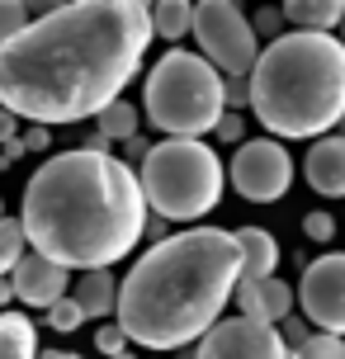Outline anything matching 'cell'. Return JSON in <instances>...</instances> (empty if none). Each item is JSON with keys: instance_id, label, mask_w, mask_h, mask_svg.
Instances as JSON below:
<instances>
[{"instance_id": "cell-12", "label": "cell", "mask_w": 345, "mask_h": 359, "mask_svg": "<svg viewBox=\"0 0 345 359\" xmlns=\"http://www.w3.org/2000/svg\"><path fill=\"white\" fill-rule=\"evenodd\" d=\"M293 303H298V293H293V284H284V279L236 284V307H241L246 322L279 326V322H289V317H293Z\"/></svg>"}, {"instance_id": "cell-30", "label": "cell", "mask_w": 345, "mask_h": 359, "mask_svg": "<svg viewBox=\"0 0 345 359\" xmlns=\"http://www.w3.org/2000/svg\"><path fill=\"white\" fill-rule=\"evenodd\" d=\"M19 142H24V151H48V142H53V128H29V133H19Z\"/></svg>"}, {"instance_id": "cell-2", "label": "cell", "mask_w": 345, "mask_h": 359, "mask_svg": "<svg viewBox=\"0 0 345 359\" xmlns=\"http://www.w3.org/2000/svg\"><path fill=\"white\" fill-rule=\"evenodd\" d=\"M19 222L29 251L57 260L62 269H109L147 236V198L137 165L114 151H62L24 184Z\"/></svg>"}, {"instance_id": "cell-7", "label": "cell", "mask_w": 345, "mask_h": 359, "mask_svg": "<svg viewBox=\"0 0 345 359\" xmlns=\"http://www.w3.org/2000/svg\"><path fill=\"white\" fill-rule=\"evenodd\" d=\"M194 38H199V57L222 81H246L260 62V38L251 29V15L232 0H199Z\"/></svg>"}, {"instance_id": "cell-21", "label": "cell", "mask_w": 345, "mask_h": 359, "mask_svg": "<svg viewBox=\"0 0 345 359\" xmlns=\"http://www.w3.org/2000/svg\"><path fill=\"white\" fill-rule=\"evenodd\" d=\"M251 29H255V38H265V48L289 34V29H284V10H279V5H260V10L251 15Z\"/></svg>"}, {"instance_id": "cell-19", "label": "cell", "mask_w": 345, "mask_h": 359, "mask_svg": "<svg viewBox=\"0 0 345 359\" xmlns=\"http://www.w3.org/2000/svg\"><path fill=\"white\" fill-rule=\"evenodd\" d=\"M151 34H161L165 43H180L184 34H194V5L189 0H156L151 5Z\"/></svg>"}, {"instance_id": "cell-6", "label": "cell", "mask_w": 345, "mask_h": 359, "mask_svg": "<svg viewBox=\"0 0 345 359\" xmlns=\"http://www.w3.org/2000/svg\"><path fill=\"white\" fill-rule=\"evenodd\" d=\"M137 184L151 213H161L165 222H199L203 213H213L222 198V161L208 142H184V137H165L151 142L147 161L137 165Z\"/></svg>"}, {"instance_id": "cell-35", "label": "cell", "mask_w": 345, "mask_h": 359, "mask_svg": "<svg viewBox=\"0 0 345 359\" xmlns=\"http://www.w3.org/2000/svg\"><path fill=\"white\" fill-rule=\"evenodd\" d=\"M15 298V288H10V279H0V312H5V303Z\"/></svg>"}, {"instance_id": "cell-39", "label": "cell", "mask_w": 345, "mask_h": 359, "mask_svg": "<svg viewBox=\"0 0 345 359\" xmlns=\"http://www.w3.org/2000/svg\"><path fill=\"white\" fill-rule=\"evenodd\" d=\"M341 29H345V24H341Z\"/></svg>"}, {"instance_id": "cell-14", "label": "cell", "mask_w": 345, "mask_h": 359, "mask_svg": "<svg viewBox=\"0 0 345 359\" xmlns=\"http://www.w3.org/2000/svg\"><path fill=\"white\" fill-rule=\"evenodd\" d=\"M236 246H241V284H265L279 269V241H274L265 227H241L236 232Z\"/></svg>"}, {"instance_id": "cell-11", "label": "cell", "mask_w": 345, "mask_h": 359, "mask_svg": "<svg viewBox=\"0 0 345 359\" xmlns=\"http://www.w3.org/2000/svg\"><path fill=\"white\" fill-rule=\"evenodd\" d=\"M67 284H72V269H62L57 260H48V255H38V251H29L19 260V269L10 274V288H15L19 303L43 307V312L67 298Z\"/></svg>"}, {"instance_id": "cell-32", "label": "cell", "mask_w": 345, "mask_h": 359, "mask_svg": "<svg viewBox=\"0 0 345 359\" xmlns=\"http://www.w3.org/2000/svg\"><path fill=\"white\" fill-rule=\"evenodd\" d=\"M10 137H19V118L10 109H0V142H10Z\"/></svg>"}, {"instance_id": "cell-18", "label": "cell", "mask_w": 345, "mask_h": 359, "mask_svg": "<svg viewBox=\"0 0 345 359\" xmlns=\"http://www.w3.org/2000/svg\"><path fill=\"white\" fill-rule=\"evenodd\" d=\"M137 123H142V109L128 104V100H114L109 109H100L95 114V133L104 137V142H133L137 137Z\"/></svg>"}, {"instance_id": "cell-31", "label": "cell", "mask_w": 345, "mask_h": 359, "mask_svg": "<svg viewBox=\"0 0 345 359\" xmlns=\"http://www.w3.org/2000/svg\"><path fill=\"white\" fill-rule=\"evenodd\" d=\"M123 147H128V165H133V161L142 165V161H147V151H151V142H147V137H133V142H123Z\"/></svg>"}, {"instance_id": "cell-29", "label": "cell", "mask_w": 345, "mask_h": 359, "mask_svg": "<svg viewBox=\"0 0 345 359\" xmlns=\"http://www.w3.org/2000/svg\"><path fill=\"white\" fill-rule=\"evenodd\" d=\"M213 133H218L222 142H241V137H246V123H241V114H222V123L213 128Z\"/></svg>"}, {"instance_id": "cell-23", "label": "cell", "mask_w": 345, "mask_h": 359, "mask_svg": "<svg viewBox=\"0 0 345 359\" xmlns=\"http://www.w3.org/2000/svg\"><path fill=\"white\" fill-rule=\"evenodd\" d=\"M293 359H345V341H336V336H317V331H312L308 345L293 350Z\"/></svg>"}, {"instance_id": "cell-37", "label": "cell", "mask_w": 345, "mask_h": 359, "mask_svg": "<svg viewBox=\"0 0 345 359\" xmlns=\"http://www.w3.org/2000/svg\"><path fill=\"white\" fill-rule=\"evenodd\" d=\"M341 137H345V118H341Z\"/></svg>"}, {"instance_id": "cell-8", "label": "cell", "mask_w": 345, "mask_h": 359, "mask_svg": "<svg viewBox=\"0 0 345 359\" xmlns=\"http://www.w3.org/2000/svg\"><path fill=\"white\" fill-rule=\"evenodd\" d=\"M232 189L251 203H274V198L289 194L293 184V156L284 151V142L274 137H251V142L236 147L232 156Z\"/></svg>"}, {"instance_id": "cell-17", "label": "cell", "mask_w": 345, "mask_h": 359, "mask_svg": "<svg viewBox=\"0 0 345 359\" xmlns=\"http://www.w3.org/2000/svg\"><path fill=\"white\" fill-rule=\"evenodd\" d=\"M0 359H38V326L24 312H0Z\"/></svg>"}, {"instance_id": "cell-13", "label": "cell", "mask_w": 345, "mask_h": 359, "mask_svg": "<svg viewBox=\"0 0 345 359\" xmlns=\"http://www.w3.org/2000/svg\"><path fill=\"white\" fill-rule=\"evenodd\" d=\"M303 175L317 194L327 198H345V137H322V142L308 147V161H303Z\"/></svg>"}, {"instance_id": "cell-16", "label": "cell", "mask_w": 345, "mask_h": 359, "mask_svg": "<svg viewBox=\"0 0 345 359\" xmlns=\"http://www.w3.org/2000/svg\"><path fill=\"white\" fill-rule=\"evenodd\" d=\"M279 10L284 24H298V34H331L336 24H345V0H289Z\"/></svg>"}, {"instance_id": "cell-24", "label": "cell", "mask_w": 345, "mask_h": 359, "mask_svg": "<svg viewBox=\"0 0 345 359\" xmlns=\"http://www.w3.org/2000/svg\"><path fill=\"white\" fill-rule=\"evenodd\" d=\"M303 236H308V241H317V246H327L331 236H336V213H327V208H312V213L303 217Z\"/></svg>"}, {"instance_id": "cell-1", "label": "cell", "mask_w": 345, "mask_h": 359, "mask_svg": "<svg viewBox=\"0 0 345 359\" xmlns=\"http://www.w3.org/2000/svg\"><path fill=\"white\" fill-rule=\"evenodd\" d=\"M151 43V5L76 0L53 5L0 48V109L38 128L95 118L137 76Z\"/></svg>"}, {"instance_id": "cell-26", "label": "cell", "mask_w": 345, "mask_h": 359, "mask_svg": "<svg viewBox=\"0 0 345 359\" xmlns=\"http://www.w3.org/2000/svg\"><path fill=\"white\" fill-rule=\"evenodd\" d=\"M222 104H227V114L251 109V86L246 81H222Z\"/></svg>"}, {"instance_id": "cell-10", "label": "cell", "mask_w": 345, "mask_h": 359, "mask_svg": "<svg viewBox=\"0 0 345 359\" xmlns=\"http://www.w3.org/2000/svg\"><path fill=\"white\" fill-rule=\"evenodd\" d=\"M194 359H293L289 345L279 341V326H260L246 317H227L199 341Z\"/></svg>"}, {"instance_id": "cell-9", "label": "cell", "mask_w": 345, "mask_h": 359, "mask_svg": "<svg viewBox=\"0 0 345 359\" xmlns=\"http://www.w3.org/2000/svg\"><path fill=\"white\" fill-rule=\"evenodd\" d=\"M298 303L303 317L317 326V336H336L345 341V251H327L317 255L303 279H298Z\"/></svg>"}, {"instance_id": "cell-5", "label": "cell", "mask_w": 345, "mask_h": 359, "mask_svg": "<svg viewBox=\"0 0 345 359\" xmlns=\"http://www.w3.org/2000/svg\"><path fill=\"white\" fill-rule=\"evenodd\" d=\"M142 114L147 123L165 133V137H184V142H199L203 133H213L222 123V76L203 62L199 53H170L151 67L142 86Z\"/></svg>"}, {"instance_id": "cell-27", "label": "cell", "mask_w": 345, "mask_h": 359, "mask_svg": "<svg viewBox=\"0 0 345 359\" xmlns=\"http://www.w3.org/2000/svg\"><path fill=\"white\" fill-rule=\"evenodd\" d=\"M312 326H303V317H289V322H279V341L289 345V355L298 350V345H308Z\"/></svg>"}, {"instance_id": "cell-4", "label": "cell", "mask_w": 345, "mask_h": 359, "mask_svg": "<svg viewBox=\"0 0 345 359\" xmlns=\"http://www.w3.org/2000/svg\"><path fill=\"white\" fill-rule=\"evenodd\" d=\"M251 86V114L260 128L279 137H317L345 118V43L331 34H284L270 43L255 72L246 76Z\"/></svg>"}, {"instance_id": "cell-36", "label": "cell", "mask_w": 345, "mask_h": 359, "mask_svg": "<svg viewBox=\"0 0 345 359\" xmlns=\"http://www.w3.org/2000/svg\"><path fill=\"white\" fill-rule=\"evenodd\" d=\"M114 359H137V355H128V350H123V355H114Z\"/></svg>"}, {"instance_id": "cell-33", "label": "cell", "mask_w": 345, "mask_h": 359, "mask_svg": "<svg viewBox=\"0 0 345 359\" xmlns=\"http://www.w3.org/2000/svg\"><path fill=\"white\" fill-rule=\"evenodd\" d=\"M19 156H24V142H19V137L0 142V161H19Z\"/></svg>"}, {"instance_id": "cell-28", "label": "cell", "mask_w": 345, "mask_h": 359, "mask_svg": "<svg viewBox=\"0 0 345 359\" xmlns=\"http://www.w3.org/2000/svg\"><path fill=\"white\" fill-rule=\"evenodd\" d=\"M95 345H100V350H104V355H123V345H128V336L123 331H119V326H100V331H95Z\"/></svg>"}, {"instance_id": "cell-34", "label": "cell", "mask_w": 345, "mask_h": 359, "mask_svg": "<svg viewBox=\"0 0 345 359\" xmlns=\"http://www.w3.org/2000/svg\"><path fill=\"white\" fill-rule=\"evenodd\" d=\"M38 359H86V355H72V350H38Z\"/></svg>"}, {"instance_id": "cell-3", "label": "cell", "mask_w": 345, "mask_h": 359, "mask_svg": "<svg viewBox=\"0 0 345 359\" xmlns=\"http://www.w3.org/2000/svg\"><path fill=\"white\" fill-rule=\"evenodd\" d=\"M241 284L236 232L189 227L161 236L119 284V331L142 350H184L222 322Z\"/></svg>"}, {"instance_id": "cell-15", "label": "cell", "mask_w": 345, "mask_h": 359, "mask_svg": "<svg viewBox=\"0 0 345 359\" xmlns=\"http://www.w3.org/2000/svg\"><path fill=\"white\" fill-rule=\"evenodd\" d=\"M72 303L86 312V322H90V317H114V312H119L114 269H90V274H81L76 288H72Z\"/></svg>"}, {"instance_id": "cell-38", "label": "cell", "mask_w": 345, "mask_h": 359, "mask_svg": "<svg viewBox=\"0 0 345 359\" xmlns=\"http://www.w3.org/2000/svg\"><path fill=\"white\" fill-rule=\"evenodd\" d=\"M0 217H5V203H0Z\"/></svg>"}, {"instance_id": "cell-20", "label": "cell", "mask_w": 345, "mask_h": 359, "mask_svg": "<svg viewBox=\"0 0 345 359\" xmlns=\"http://www.w3.org/2000/svg\"><path fill=\"white\" fill-rule=\"evenodd\" d=\"M29 255V236L19 217H0V279H10L19 269V260Z\"/></svg>"}, {"instance_id": "cell-22", "label": "cell", "mask_w": 345, "mask_h": 359, "mask_svg": "<svg viewBox=\"0 0 345 359\" xmlns=\"http://www.w3.org/2000/svg\"><path fill=\"white\" fill-rule=\"evenodd\" d=\"M24 29H29V5H19V0H0V48L15 43Z\"/></svg>"}, {"instance_id": "cell-25", "label": "cell", "mask_w": 345, "mask_h": 359, "mask_svg": "<svg viewBox=\"0 0 345 359\" xmlns=\"http://www.w3.org/2000/svg\"><path fill=\"white\" fill-rule=\"evenodd\" d=\"M81 322H86V312H81V307L72 303V293H67L62 303L48 307V326H53V331H76Z\"/></svg>"}]
</instances>
